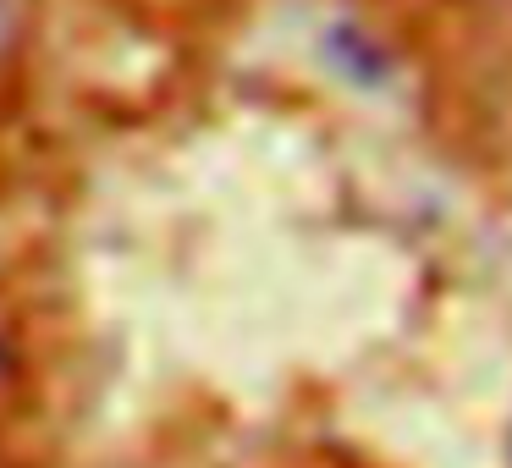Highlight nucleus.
I'll use <instances>...</instances> for the list:
<instances>
[{
  "mask_svg": "<svg viewBox=\"0 0 512 468\" xmlns=\"http://www.w3.org/2000/svg\"><path fill=\"white\" fill-rule=\"evenodd\" d=\"M28 17H34V0H0V67L12 61V50L23 45Z\"/></svg>",
  "mask_w": 512,
  "mask_h": 468,
  "instance_id": "f257e3e1",
  "label": "nucleus"
}]
</instances>
